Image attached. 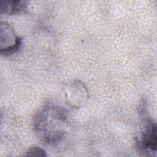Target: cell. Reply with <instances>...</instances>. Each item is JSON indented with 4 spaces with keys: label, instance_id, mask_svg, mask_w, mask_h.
Listing matches in <instances>:
<instances>
[{
    "label": "cell",
    "instance_id": "1",
    "mask_svg": "<svg viewBox=\"0 0 157 157\" xmlns=\"http://www.w3.org/2000/svg\"><path fill=\"white\" fill-rule=\"evenodd\" d=\"M33 124L40 140L47 145H56L67 132V111L60 106L45 105L36 114Z\"/></svg>",
    "mask_w": 157,
    "mask_h": 157
},
{
    "label": "cell",
    "instance_id": "2",
    "mask_svg": "<svg viewBox=\"0 0 157 157\" xmlns=\"http://www.w3.org/2000/svg\"><path fill=\"white\" fill-rule=\"evenodd\" d=\"M157 129L156 122L147 117L144 120L142 131L136 141L138 151L146 155H153L156 153L157 143Z\"/></svg>",
    "mask_w": 157,
    "mask_h": 157
},
{
    "label": "cell",
    "instance_id": "3",
    "mask_svg": "<svg viewBox=\"0 0 157 157\" xmlns=\"http://www.w3.org/2000/svg\"><path fill=\"white\" fill-rule=\"evenodd\" d=\"M1 53L10 55L16 52L21 44V39L18 36L12 27L6 22H1L0 26Z\"/></svg>",
    "mask_w": 157,
    "mask_h": 157
},
{
    "label": "cell",
    "instance_id": "4",
    "mask_svg": "<svg viewBox=\"0 0 157 157\" xmlns=\"http://www.w3.org/2000/svg\"><path fill=\"white\" fill-rule=\"evenodd\" d=\"M1 12L8 15H15L25 12L27 9L25 1H1Z\"/></svg>",
    "mask_w": 157,
    "mask_h": 157
},
{
    "label": "cell",
    "instance_id": "5",
    "mask_svg": "<svg viewBox=\"0 0 157 157\" xmlns=\"http://www.w3.org/2000/svg\"><path fill=\"white\" fill-rule=\"evenodd\" d=\"M25 156H46V152L45 151L40 148L39 146L33 145L30 147H29L26 151H25V153L24 154Z\"/></svg>",
    "mask_w": 157,
    "mask_h": 157
}]
</instances>
